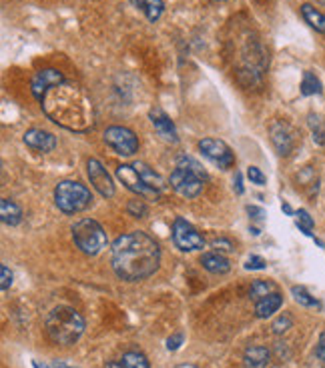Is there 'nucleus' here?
<instances>
[{"instance_id": "45", "label": "nucleus", "mask_w": 325, "mask_h": 368, "mask_svg": "<svg viewBox=\"0 0 325 368\" xmlns=\"http://www.w3.org/2000/svg\"><path fill=\"white\" fill-rule=\"evenodd\" d=\"M219 2H223V0H219Z\"/></svg>"}, {"instance_id": "28", "label": "nucleus", "mask_w": 325, "mask_h": 368, "mask_svg": "<svg viewBox=\"0 0 325 368\" xmlns=\"http://www.w3.org/2000/svg\"><path fill=\"white\" fill-rule=\"evenodd\" d=\"M309 127H312L313 132V140L317 142V144H325V128L321 125V120L317 118V116H309Z\"/></svg>"}, {"instance_id": "42", "label": "nucleus", "mask_w": 325, "mask_h": 368, "mask_svg": "<svg viewBox=\"0 0 325 368\" xmlns=\"http://www.w3.org/2000/svg\"><path fill=\"white\" fill-rule=\"evenodd\" d=\"M283 210H286L287 215H293V210H291V206H289V204H283Z\"/></svg>"}, {"instance_id": "37", "label": "nucleus", "mask_w": 325, "mask_h": 368, "mask_svg": "<svg viewBox=\"0 0 325 368\" xmlns=\"http://www.w3.org/2000/svg\"><path fill=\"white\" fill-rule=\"evenodd\" d=\"M247 212L251 215V218H255V220H263V216H265V212H263L261 208H257V206H247Z\"/></svg>"}, {"instance_id": "4", "label": "nucleus", "mask_w": 325, "mask_h": 368, "mask_svg": "<svg viewBox=\"0 0 325 368\" xmlns=\"http://www.w3.org/2000/svg\"><path fill=\"white\" fill-rule=\"evenodd\" d=\"M205 180H207V172L203 170V166L199 165L195 158L179 156L177 168L171 172L169 184L173 191L185 198H195L203 192Z\"/></svg>"}, {"instance_id": "31", "label": "nucleus", "mask_w": 325, "mask_h": 368, "mask_svg": "<svg viewBox=\"0 0 325 368\" xmlns=\"http://www.w3.org/2000/svg\"><path fill=\"white\" fill-rule=\"evenodd\" d=\"M247 177H249V180L253 182V184H259V186H263V184H265V180H267V178H265V175L261 172L257 166H249Z\"/></svg>"}, {"instance_id": "7", "label": "nucleus", "mask_w": 325, "mask_h": 368, "mask_svg": "<svg viewBox=\"0 0 325 368\" xmlns=\"http://www.w3.org/2000/svg\"><path fill=\"white\" fill-rule=\"evenodd\" d=\"M173 242L175 246L183 253H191V250H201L205 246V239L197 232L193 224H189L185 218H175L173 222Z\"/></svg>"}, {"instance_id": "23", "label": "nucleus", "mask_w": 325, "mask_h": 368, "mask_svg": "<svg viewBox=\"0 0 325 368\" xmlns=\"http://www.w3.org/2000/svg\"><path fill=\"white\" fill-rule=\"evenodd\" d=\"M275 292V284L271 280H253L251 282V288H249V296H251V300H261V298H265V296H269V294H274Z\"/></svg>"}, {"instance_id": "30", "label": "nucleus", "mask_w": 325, "mask_h": 368, "mask_svg": "<svg viewBox=\"0 0 325 368\" xmlns=\"http://www.w3.org/2000/svg\"><path fill=\"white\" fill-rule=\"evenodd\" d=\"M298 227H300L307 236H312V229L315 227V222H313V218L305 210H300L298 212Z\"/></svg>"}, {"instance_id": "34", "label": "nucleus", "mask_w": 325, "mask_h": 368, "mask_svg": "<svg viewBox=\"0 0 325 368\" xmlns=\"http://www.w3.org/2000/svg\"><path fill=\"white\" fill-rule=\"evenodd\" d=\"M265 265H267V262H265L261 256H249L247 260H245V268H247V270H263Z\"/></svg>"}, {"instance_id": "10", "label": "nucleus", "mask_w": 325, "mask_h": 368, "mask_svg": "<svg viewBox=\"0 0 325 368\" xmlns=\"http://www.w3.org/2000/svg\"><path fill=\"white\" fill-rule=\"evenodd\" d=\"M117 178L129 189L130 192L139 194V198H149V201H157L159 198V191L151 189L147 182H145L141 175L137 172V168L130 165H121L117 168Z\"/></svg>"}, {"instance_id": "19", "label": "nucleus", "mask_w": 325, "mask_h": 368, "mask_svg": "<svg viewBox=\"0 0 325 368\" xmlns=\"http://www.w3.org/2000/svg\"><path fill=\"white\" fill-rule=\"evenodd\" d=\"M281 305H283V296L279 292H274V294L255 303V315H257V318L274 317L275 312L281 308Z\"/></svg>"}, {"instance_id": "8", "label": "nucleus", "mask_w": 325, "mask_h": 368, "mask_svg": "<svg viewBox=\"0 0 325 368\" xmlns=\"http://www.w3.org/2000/svg\"><path fill=\"white\" fill-rule=\"evenodd\" d=\"M104 142L121 156H133L139 151V139L125 127H111L104 130Z\"/></svg>"}, {"instance_id": "5", "label": "nucleus", "mask_w": 325, "mask_h": 368, "mask_svg": "<svg viewBox=\"0 0 325 368\" xmlns=\"http://www.w3.org/2000/svg\"><path fill=\"white\" fill-rule=\"evenodd\" d=\"M54 203L59 206L61 212L65 215H77L89 208L92 203L91 191L75 180H63L54 189Z\"/></svg>"}, {"instance_id": "17", "label": "nucleus", "mask_w": 325, "mask_h": 368, "mask_svg": "<svg viewBox=\"0 0 325 368\" xmlns=\"http://www.w3.org/2000/svg\"><path fill=\"white\" fill-rule=\"evenodd\" d=\"M130 4L137 11H141L149 23H157L165 13V2L163 0H130Z\"/></svg>"}, {"instance_id": "14", "label": "nucleus", "mask_w": 325, "mask_h": 368, "mask_svg": "<svg viewBox=\"0 0 325 368\" xmlns=\"http://www.w3.org/2000/svg\"><path fill=\"white\" fill-rule=\"evenodd\" d=\"M269 134H271V142H274L277 154L289 156L291 151H293V132H291L289 125L277 120V122H274L271 128H269Z\"/></svg>"}, {"instance_id": "33", "label": "nucleus", "mask_w": 325, "mask_h": 368, "mask_svg": "<svg viewBox=\"0 0 325 368\" xmlns=\"http://www.w3.org/2000/svg\"><path fill=\"white\" fill-rule=\"evenodd\" d=\"M0 272H2V291L6 292L11 286H13V270L6 267V265H2V268H0Z\"/></svg>"}, {"instance_id": "2", "label": "nucleus", "mask_w": 325, "mask_h": 368, "mask_svg": "<svg viewBox=\"0 0 325 368\" xmlns=\"http://www.w3.org/2000/svg\"><path fill=\"white\" fill-rule=\"evenodd\" d=\"M40 104L47 116L59 127L75 130V132H85L92 127L91 101L77 87L68 82H63L49 90Z\"/></svg>"}, {"instance_id": "29", "label": "nucleus", "mask_w": 325, "mask_h": 368, "mask_svg": "<svg viewBox=\"0 0 325 368\" xmlns=\"http://www.w3.org/2000/svg\"><path fill=\"white\" fill-rule=\"evenodd\" d=\"M291 326H293V320H291L289 315H281L279 318H275L274 324H271V329H274L275 334H283V332H287Z\"/></svg>"}, {"instance_id": "3", "label": "nucleus", "mask_w": 325, "mask_h": 368, "mask_svg": "<svg viewBox=\"0 0 325 368\" xmlns=\"http://www.w3.org/2000/svg\"><path fill=\"white\" fill-rule=\"evenodd\" d=\"M47 336L59 346L75 344L85 332V318L70 306H56L44 320Z\"/></svg>"}, {"instance_id": "24", "label": "nucleus", "mask_w": 325, "mask_h": 368, "mask_svg": "<svg viewBox=\"0 0 325 368\" xmlns=\"http://www.w3.org/2000/svg\"><path fill=\"white\" fill-rule=\"evenodd\" d=\"M301 94L303 96L321 94V82H319V78L315 77L312 70L303 72V78H301Z\"/></svg>"}, {"instance_id": "32", "label": "nucleus", "mask_w": 325, "mask_h": 368, "mask_svg": "<svg viewBox=\"0 0 325 368\" xmlns=\"http://www.w3.org/2000/svg\"><path fill=\"white\" fill-rule=\"evenodd\" d=\"M211 246L217 250V253H233V242L227 241V239H215L211 242Z\"/></svg>"}, {"instance_id": "44", "label": "nucleus", "mask_w": 325, "mask_h": 368, "mask_svg": "<svg viewBox=\"0 0 325 368\" xmlns=\"http://www.w3.org/2000/svg\"><path fill=\"white\" fill-rule=\"evenodd\" d=\"M321 360H324V364H325V355H324V356H321Z\"/></svg>"}, {"instance_id": "12", "label": "nucleus", "mask_w": 325, "mask_h": 368, "mask_svg": "<svg viewBox=\"0 0 325 368\" xmlns=\"http://www.w3.org/2000/svg\"><path fill=\"white\" fill-rule=\"evenodd\" d=\"M63 82H66L63 72H59V70H54V68H44V70H39V72L35 75L32 82H30V90H32L35 99L39 102H42L44 94H47L49 90L59 87V84H63Z\"/></svg>"}, {"instance_id": "22", "label": "nucleus", "mask_w": 325, "mask_h": 368, "mask_svg": "<svg viewBox=\"0 0 325 368\" xmlns=\"http://www.w3.org/2000/svg\"><path fill=\"white\" fill-rule=\"evenodd\" d=\"M133 166L137 168V172L141 175V178H143L145 182H147L151 189H155V191L159 192L165 189V180H163V177H161L159 172H155L153 168H149L145 163H135Z\"/></svg>"}, {"instance_id": "40", "label": "nucleus", "mask_w": 325, "mask_h": 368, "mask_svg": "<svg viewBox=\"0 0 325 368\" xmlns=\"http://www.w3.org/2000/svg\"><path fill=\"white\" fill-rule=\"evenodd\" d=\"M52 367L54 368H75V367H68V364H65L63 360H54V362H52Z\"/></svg>"}, {"instance_id": "26", "label": "nucleus", "mask_w": 325, "mask_h": 368, "mask_svg": "<svg viewBox=\"0 0 325 368\" xmlns=\"http://www.w3.org/2000/svg\"><path fill=\"white\" fill-rule=\"evenodd\" d=\"M123 364L127 368H151L149 367V360H147V356L141 355V353H135V350H130V353H125L123 355Z\"/></svg>"}, {"instance_id": "9", "label": "nucleus", "mask_w": 325, "mask_h": 368, "mask_svg": "<svg viewBox=\"0 0 325 368\" xmlns=\"http://www.w3.org/2000/svg\"><path fill=\"white\" fill-rule=\"evenodd\" d=\"M199 151L203 153L205 158H209L215 166H219L221 170H227L235 165L233 151L219 139H203L199 140Z\"/></svg>"}, {"instance_id": "35", "label": "nucleus", "mask_w": 325, "mask_h": 368, "mask_svg": "<svg viewBox=\"0 0 325 368\" xmlns=\"http://www.w3.org/2000/svg\"><path fill=\"white\" fill-rule=\"evenodd\" d=\"M183 332H177V334H173L169 336V341H167V350H177V348H181L183 344Z\"/></svg>"}, {"instance_id": "11", "label": "nucleus", "mask_w": 325, "mask_h": 368, "mask_svg": "<svg viewBox=\"0 0 325 368\" xmlns=\"http://www.w3.org/2000/svg\"><path fill=\"white\" fill-rule=\"evenodd\" d=\"M87 175H89L91 184L97 189V192L101 196H104V198H113L115 196V184H113L111 175L106 172V168H104L101 160L89 158V163H87Z\"/></svg>"}, {"instance_id": "38", "label": "nucleus", "mask_w": 325, "mask_h": 368, "mask_svg": "<svg viewBox=\"0 0 325 368\" xmlns=\"http://www.w3.org/2000/svg\"><path fill=\"white\" fill-rule=\"evenodd\" d=\"M233 189H235V192H237V194H243V177H241V175H239V172H237V175H235V184H233Z\"/></svg>"}, {"instance_id": "1", "label": "nucleus", "mask_w": 325, "mask_h": 368, "mask_svg": "<svg viewBox=\"0 0 325 368\" xmlns=\"http://www.w3.org/2000/svg\"><path fill=\"white\" fill-rule=\"evenodd\" d=\"M161 262V250L149 234L141 230L127 232L113 242L111 265L118 279L139 282L155 274Z\"/></svg>"}, {"instance_id": "15", "label": "nucleus", "mask_w": 325, "mask_h": 368, "mask_svg": "<svg viewBox=\"0 0 325 368\" xmlns=\"http://www.w3.org/2000/svg\"><path fill=\"white\" fill-rule=\"evenodd\" d=\"M149 118H151V122H153V127L155 130L163 137L165 140H169V142H177L179 140V134H177V128H175V122L171 120L169 116L165 115L161 108H153L151 113H149Z\"/></svg>"}, {"instance_id": "39", "label": "nucleus", "mask_w": 325, "mask_h": 368, "mask_svg": "<svg viewBox=\"0 0 325 368\" xmlns=\"http://www.w3.org/2000/svg\"><path fill=\"white\" fill-rule=\"evenodd\" d=\"M104 368H127L123 364V360H111V362H106Z\"/></svg>"}, {"instance_id": "21", "label": "nucleus", "mask_w": 325, "mask_h": 368, "mask_svg": "<svg viewBox=\"0 0 325 368\" xmlns=\"http://www.w3.org/2000/svg\"><path fill=\"white\" fill-rule=\"evenodd\" d=\"M301 16L313 30L325 34V14L319 8H315L313 4H301Z\"/></svg>"}, {"instance_id": "25", "label": "nucleus", "mask_w": 325, "mask_h": 368, "mask_svg": "<svg viewBox=\"0 0 325 368\" xmlns=\"http://www.w3.org/2000/svg\"><path fill=\"white\" fill-rule=\"evenodd\" d=\"M291 294H293V298H295V303L301 306H305V308H319V303L313 298L309 292L305 291V288H301V286H293L291 288Z\"/></svg>"}, {"instance_id": "41", "label": "nucleus", "mask_w": 325, "mask_h": 368, "mask_svg": "<svg viewBox=\"0 0 325 368\" xmlns=\"http://www.w3.org/2000/svg\"><path fill=\"white\" fill-rule=\"evenodd\" d=\"M32 367H35V368H49V367H44V364H40L39 360H32Z\"/></svg>"}, {"instance_id": "16", "label": "nucleus", "mask_w": 325, "mask_h": 368, "mask_svg": "<svg viewBox=\"0 0 325 368\" xmlns=\"http://www.w3.org/2000/svg\"><path fill=\"white\" fill-rule=\"evenodd\" d=\"M243 360H245V367L249 368H265L271 360V353L265 348V346H247L245 353H243Z\"/></svg>"}, {"instance_id": "13", "label": "nucleus", "mask_w": 325, "mask_h": 368, "mask_svg": "<svg viewBox=\"0 0 325 368\" xmlns=\"http://www.w3.org/2000/svg\"><path fill=\"white\" fill-rule=\"evenodd\" d=\"M23 140H25L26 146H30L37 153H52L56 148V137L51 134V132H47V130H42V128L26 130Z\"/></svg>"}, {"instance_id": "27", "label": "nucleus", "mask_w": 325, "mask_h": 368, "mask_svg": "<svg viewBox=\"0 0 325 368\" xmlns=\"http://www.w3.org/2000/svg\"><path fill=\"white\" fill-rule=\"evenodd\" d=\"M127 212H129L130 216H135V218H145L147 212H149V208H147V204H145L141 198H133V201H129V204H127Z\"/></svg>"}, {"instance_id": "20", "label": "nucleus", "mask_w": 325, "mask_h": 368, "mask_svg": "<svg viewBox=\"0 0 325 368\" xmlns=\"http://www.w3.org/2000/svg\"><path fill=\"white\" fill-rule=\"evenodd\" d=\"M0 220L8 227H18L23 222V210L20 206L11 201V198H2L0 201Z\"/></svg>"}, {"instance_id": "6", "label": "nucleus", "mask_w": 325, "mask_h": 368, "mask_svg": "<svg viewBox=\"0 0 325 368\" xmlns=\"http://www.w3.org/2000/svg\"><path fill=\"white\" fill-rule=\"evenodd\" d=\"M73 241L80 253L94 256L106 246V234L97 220L82 218V220L75 222V227H73Z\"/></svg>"}, {"instance_id": "36", "label": "nucleus", "mask_w": 325, "mask_h": 368, "mask_svg": "<svg viewBox=\"0 0 325 368\" xmlns=\"http://www.w3.org/2000/svg\"><path fill=\"white\" fill-rule=\"evenodd\" d=\"M315 355H317V358H321V356L325 355V330L321 332L319 341H317V346H315Z\"/></svg>"}, {"instance_id": "18", "label": "nucleus", "mask_w": 325, "mask_h": 368, "mask_svg": "<svg viewBox=\"0 0 325 368\" xmlns=\"http://www.w3.org/2000/svg\"><path fill=\"white\" fill-rule=\"evenodd\" d=\"M201 265L211 274H227L231 270L229 260L221 253H205L201 256Z\"/></svg>"}, {"instance_id": "43", "label": "nucleus", "mask_w": 325, "mask_h": 368, "mask_svg": "<svg viewBox=\"0 0 325 368\" xmlns=\"http://www.w3.org/2000/svg\"><path fill=\"white\" fill-rule=\"evenodd\" d=\"M175 368H199V367H195V364H179V367Z\"/></svg>"}]
</instances>
